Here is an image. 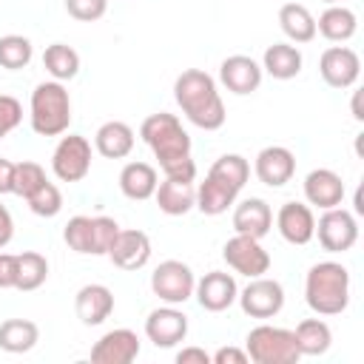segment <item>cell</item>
I'll use <instances>...</instances> for the list:
<instances>
[{"label": "cell", "instance_id": "obj_3", "mask_svg": "<svg viewBox=\"0 0 364 364\" xmlns=\"http://www.w3.org/2000/svg\"><path fill=\"white\" fill-rule=\"evenodd\" d=\"M304 301L316 316H338L350 304V270L341 262H316L304 276Z\"/></svg>", "mask_w": 364, "mask_h": 364}, {"label": "cell", "instance_id": "obj_45", "mask_svg": "<svg viewBox=\"0 0 364 364\" xmlns=\"http://www.w3.org/2000/svg\"><path fill=\"white\" fill-rule=\"evenodd\" d=\"M353 117H355L358 122L364 119V111H361V91H355V94H353Z\"/></svg>", "mask_w": 364, "mask_h": 364}, {"label": "cell", "instance_id": "obj_37", "mask_svg": "<svg viewBox=\"0 0 364 364\" xmlns=\"http://www.w3.org/2000/svg\"><path fill=\"white\" fill-rule=\"evenodd\" d=\"M26 202H28V208H31V213H37V216H43V219H51V216H57L60 210H63V193H60V188L54 185V182H43L31 196H26Z\"/></svg>", "mask_w": 364, "mask_h": 364}, {"label": "cell", "instance_id": "obj_15", "mask_svg": "<svg viewBox=\"0 0 364 364\" xmlns=\"http://www.w3.org/2000/svg\"><path fill=\"white\" fill-rule=\"evenodd\" d=\"M193 296H196V301H199L202 310H208V313H222V310H228V307L236 301L239 287H236L233 273L210 270V273H205L202 279H196Z\"/></svg>", "mask_w": 364, "mask_h": 364}, {"label": "cell", "instance_id": "obj_39", "mask_svg": "<svg viewBox=\"0 0 364 364\" xmlns=\"http://www.w3.org/2000/svg\"><path fill=\"white\" fill-rule=\"evenodd\" d=\"M23 122V105L11 94H0V139Z\"/></svg>", "mask_w": 364, "mask_h": 364}, {"label": "cell", "instance_id": "obj_5", "mask_svg": "<svg viewBox=\"0 0 364 364\" xmlns=\"http://www.w3.org/2000/svg\"><path fill=\"white\" fill-rule=\"evenodd\" d=\"M117 233H119V225L111 216H71L65 222L63 239H65V245L74 253H82V256H108Z\"/></svg>", "mask_w": 364, "mask_h": 364}, {"label": "cell", "instance_id": "obj_10", "mask_svg": "<svg viewBox=\"0 0 364 364\" xmlns=\"http://www.w3.org/2000/svg\"><path fill=\"white\" fill-rule=\"evenodd\" d=\"M236 301H239L242 313L250 318H273L284 307V287L276 279L256 276V279H250V284L245 290H239Z\"/></svg>", "mask_w": 364, "mask_h": 364}, {"label": "cell", "instance_id": "obj_41", "mask_svg": "<svg viewBox=\"0 0 364 364\" xmlns=\"http://www.w3.org/2000/svg\"><path fill=\"white\" fill-rule=\"evenodd\" d=\"M213 364H247V353L239 350V347H219L213 355H210Z\"/></svg>", "mask_w": 364, "mask_h": 364}, {"label": "cell", "instance_id": "obj_28", "mask_svg": "<svg viewBox=\"0 0 364 364\" xmlns=\"http://www.w3.org/2000/svg\"><path fill=\"white\" fill-rule=\"evenodd\" d=\"M236 196H239V191L233 185H228V182H222V179L208 173L205 182L196 188V208L205 216H219V213H225L228 208L236 205Z\"/></svg>", "mask_w": 364, "mask_h": 364}, {"label": "cell", "instance_id": "obj_6", "mask_svg": "<svg viewBox=\"0 0 364 364\" xmlns=\"http://www.w3.org/2000/svg\"><path fill=\"white\" fill-rule=\"evenodd\" d=\"M245 353L253 364H296L301 358L293 330L273 324L253 327L245 338Z\"/></svg>", "mask_w": 364, "mask_h": 364}, {"label": "cell", "instance_id": "obj_20", "mask_svg": "<svg viewBox=\"0 0 364 364\" xmlns=\"http://www.w3.org/2000/svg\"><path fill=\"white\" fill-rule=\"evenodd\" d=\"M304 199L313 208H338L344 202V182L330 168H316L304 176Z\"/></svg>", "mask_w": 364, "mask_h": 364}, {"label": "cell", "instance_id": "obj_27", "mask_svg": "<svg viewBox=\"0 0 364 364\" xmlns=\"http://www.w3.org/2000/svg\"><path fill=\"white\" fill-rule=\"evenodd\" d=\"M301 51L293 43H273L264 48L262 71H267L273 80H293L301 71Z\"/></svg>", "mask_w": 364, "mask_h": 364}, {"label": "cell", "instance_id": "obj_16", "mask_svg": "<svg viewBox=\"0 0 364 364\" xmlns=\"http://www.w3.org/2000/svg\"><path fill=\"white\" fill-rule=\"evenodd\" d=\"M253 171H256V179L267 188H282L293 179L296 173V156L290 148L284 145H267L256 154V162H253Z\"/></svg>", "mask_w": 364, "mask_h": 364}, {"label": "cell", "instance_id": "obj_2", "mask_svg": "<svg viewBox=\"0 0 364 364\" xmlns=\"http://www.w3.org/2000/svg\"><path fill=\"white\" fill-rule=\"evenodd\" d=\"M173 100L188 117V122L202 131H219L228 119L216 80L202 68H185L173 80Z\"/></svg>", "mask_w": 364, "mask_h": 364}, {"label": "cell", "instance_id": "obj_9", "mask_svg": "<svg viewBox=\"0 0 364 364\" xmlns=\"http://www.w3.org/2000/svg\"><path fill=\"white\" fill-rule=\"evenodd\" d=\"M318 236V245L327 250V253H344L350 250L355 242H358V222H355V213H350L347 208H327L318 222H316V233Z\"/></svg>", "mask_w": 364, "mask_h": 364}, {"label": "cell", "instance_id": "obj_18", "mask_svg": "<svg viewBox=\"0 0 364 364\" xmlns=\"http://www.w3.org/2000/svg\"><path fill=\"white\" fill-rule=\"evenodd\" d=\"M136 355H139V338L128 327L108 330L91 347V361L94 364H131Z\"/></svg>", "mask_w": 364, "mask_h": 364}, {"label": "cell", "instance_id": "obj_8", "mask_svg": "<svg viewBox=\"0 0 364 364\" xmlns=\"http://www.w3.org/2000/svg\"><path fill=\"white\" fill-rule=\"evenodd\" d=\"M51 171L60 182H80L91 171V142L82 134H68L51 154Z\"/></svg>", "mask_w": 364, "mask_h": 364}, {"label": "cell", "instance_id": "obj_21", "mask_svg": "<svg viewBox=\"0 0 364 364\" xmlns=\"http://www.w3.org/2000/svg\"><path fill=\"white\" fill-rule=\"evenodd\" d=\"M74 310L85 327H97L114 313V293L105 284H82L74 296Z\"/></svg>", "mask_w": 364, "mask_h": 364}, {"label": "cell", "instance_id": "obj_34", "mask_svg": "<svg viewBox=\"0 0 364 364\" xmlns=\"http://www.w3.org/2000/svg\"><path fill=\"white\" fill-rule=\"evenodd\" d=\"M208 173L216 176V179H222V182H228V185H233L236 191H242L245 182L250 179V162H247L242 154H222V156L210 165Z\"/></svg>", "mask_w": 364, "mask_h": 364}, {"label": "cell", "instance_id": "obj_4", "mask_svg": "<svg viewBox=\"0 0 364 364\" xmlns=\"http://www.w3.org/2000/svg\"><path fill=\"white\" fill-rule=\"evenodd\" d=\"M28 122L31 131L40 136H60L71 125V97L68 88L57 80H46L34 85L28 102Z\"/></svg>", "mask_w": 364, "mask_h": 364}, {"label": "cell", "instance_id": "obj_19", "mask_svg": "<svg viewBox=\"0 0 364 364\" xmlns=\"http://www.w3.org/2000/svg\"><path fill=\"white\" fill-rule=\"evenodd\" d=\"M276 230L290 245H307L316 233L313 208L304 202H284L276 213Z\"/></svg>", "mask_w": 364, "mask_h": 364}, {"label": "cell", "instance_id": "obj_40", "mask_svg": "<svg viewBox=\"0 0 364 364\" xmlns=\"http://www.w3.org/2000/svg\"><path fill=\"white\" fill-rule=\"evenodd\" d=\"M17 287V256L0 253V290Z\"/></svg>", "mask_w": 364, "mask_h": 364}, {"label": "cell", "instance_id": "obj_31", "mask_svg": "<svg viewBox=\"0 0 364 364\" xmlns=\"http://www.w3.org/2000/svg\"><path fill=\"white\" fill-rule=\"evenodd\" d=\"M293 336H296V347H299L301 355H324L330 350V344H333V330L321 318L299 321Z\"/></svg>", "mask_w": 364, "mask_h": 364}, {"label": "cell", "instance_id": "obj_32", "mask_svg": "<svg viewBox=\"0 0 364 364\" xmlns=\"http://www.w3.org/2000/svg\"><path fill=\"white\" fill-rule=\"evenodd\" d=\"M43 68L51 74V80L65 82L80 74V54L65 43H51L43 51Z\"/></svg>", "mask_w": 364, "mask_h": 364}, {"label": "cell", "instance_id": "obj_1", "mask_svg": "<svg viewBox=\"0 0 364 364\" xmlns=\"http://www.w3.org/2000/svg\"><path fill=\"white\" fill-rule=\"evenodd\" d=\"M139 136L154 151L165 176H173V179H193L196 176V162L191 156V136L182 128L176 114L159 111V114L145 117L139 125Z\"/></svg>", "mask_w": 364, "mask_h": 364}, {"label": "cell", "instance_id": "obj_12", "mask_svg": "<svg viewBox=\"0 0 364 364\" xmlns=\"http://www.w3.org/2000/svg\"><path fill=\"white\" fill-rule=\"evenodd\" d=\"M318 74L330 88H353L361 74V60L350 46H330L318 57Z\"/></svg>", "mask_w": 364, "mask_h": 364}, {"label": "cell", "instance_id": "obj_25", "mask_svg": "<svg viewBox=\"0 0 364 364\" xmlns=\"http://www.w3.org/2000/svg\"><path fill=\"white\" fill-rule=\"evenodd\" d=\"M156 185H159V173L148 162H128L119 171V191H122V196H128L134 202L151 199Z\"/></svg>", "mask_w": 364, "mask_h": 364}, {"label": "cell", "instance_id": "obj_46", "mask_svg": "<svg viewBox=\"0 0 364 364\" xmlns=\"http://www.w3.org/2000/svg\"><path fill=\"white\" fill-rule=\"evenodd\" d=\"M321 3H327V6H333V3H338V0H321Z\"/></svg>", "mask_w": 364, "mask_h": 364}, {"label": "cell", "instance_id": "obj_22", "mask_svg": "<svg viewBox=\"0 0 364 364\" xmlns=\"http://www.w3.org/2000/svg\"><path fill=\"white\" fill-rule=\"evenodd\" d=\"M156 208L168 216H185L191 208H196V185L193 179H173L165 176L154 191Z\"/></svg>", "mask_w": 364, "mask_h": 364}, {"label": "cell", "instance_id": "obj_42", "mask_svg": "<svg viewBox=\"0 0 364 364\" xmlns=\"http://www.w3.org/2000/svg\"><path fill=\"white\" fill-rule=\"evenodd\" d=\"M176 364H210V355L202 347H182L176 353Z\"/></svg>", "mask_w": 364, "mask_h": 364}, {"label": "cell", "instance_id": "obj_23", "mask_svg": "<svg viewBox=\"0 0 364 364\" xmlns=\"http://www.w3.org/2000/svg\"><path fill=\"white\" fill-rule=\"evenodd\" d=\"M270 228H273V210L264 199L250 196V199H242L233 208V230L236 233L262 239V236L270 233Z\"/></svg>", "mask_w": 364, "mask_h": 364}, {"label": "cell", "instance_id": "obj_35", "mask_svg": "<svg viewBox=\"0 0 364 364\" xmlns=\"http://www.w3.org/2000/svg\"><path fill=\"white\" fill-rule=\"evenodd\" d=\"M34 57V48H31V40L23 37V34H6L0 37V65L9 68V71H20L31 63Z\"/></svg>", "mask_w": 364, "mask_h": 364}, {"label": "cell", "instance_id": "obj_43", "mask_svg": "<svg viewBox=\"0 0 364 364\" xmlns=\"http://www.w3.org/2000/svg\"><path fill=\"white\" fill-rule=\"evenodd\" d=\"M11 236H14V219H11L9 208H6V205H0V250L11 242Z\"/></svg>", "mask_w": 364, "mask_h": 364}, {"label": "cell", "instance_id": "obj_11", "mask_svg": "<svg viewBox=\"0 0 364 364\" xmlns=\"http://www.w3.org/2000/svg\"><path fill=\"white\" fill-rule=\"evenodd\" d=\"M222 259L228 262V267H230L233 273H242V276H247V279L264 276V273L270 270V253L262 247V239L242 236V233H236L233 239L225 242Z\"/></svg>", "mask_w": 364, "mask_h": 364}, {"label": "cell", "instance_id": "obj_17", "mask_svg": "<svg viewBox=\"0 0 364 364\" xmlns=\"http://www.w3.org/2000/svg\"><path fill=\"white\" fill-rule=\"evenodd\" d=\"M108 259L114 262V267L119 270H139L151 262V239L145 230L139 228H128L117 233L111 250H108Z\"/></svg>", "mask_w": 364, "mask_h": 364}, {"label": "cell", "instance_id": "obj_30", "mask_svg": "<svg viewBox=\"0 0 364 364\" xmlns=\"http://www.w3.org/2000/svg\"><path fill=\"white\" fill-rule=\"evenodd\" d=\"M40 341V327L28 318H6L0 324V350L6 353H28Z\"/></svg>", "mask_w": 364, "mask_h": 364}, {"label": "cell", "instance_id": "obj_36", "mask_svg": "<svg viewBox=\"0 0 364 364\" xmlns=\"http://www.w3.org/2000/svg\"><path fill=\"white\" fill-rule=\"evenodd\" d=\"M46 182V171H43V165H37V162H28V159H23V162H14V173H11V193H17V196H31L40 185Z\"/></svg>", "mask_w": 364, "mask_h": 364}, {"label": "cell", "instance_id": "obj_26", "mask_svg": "<svg viewBox=\"0 0 364 364\" xmlns=\"http://www.w3.org/2000/svg\"><path fill=\"white\" fill-rule=\"evenodd\" d=\"M355 28H358L355 11L347 6H338V3L327 6L316 20V34H321L330 43H347L355 34Z\"/></svg>", "mask_w": 364, "mask_h": 364}, {"label": "cell", "instance_id": "obj_24", "mask_svg": "<svg viewBox=\"0 0 364 364\" xmlns=\"http://www.w3.org/2000/svg\"><path fill=\"white\" fill-rule=\"evenodd\" d=\"M134 128L122 119H111V122H102L94 134V148L100 156L105 159H125L131 151H134Z\"/></svg>", "mask_w": 364, "mask_h": 364}, {"label": "cell", "instance_id": "obj_44", "mask_svg": "<svg viewBox=\"0 0 364 364\" xmlns=\"http://www.w3.org/2000/svg\"><path fill=\"white\" fill-rule=\"evenodd\" d=\"M11 173H14V162L0 156V196L11 193Z\"/></svg>", "mask_w": 364, "mask_h": 364}, {"label": "cell", "instance_id": "obj_7", "mask_svg": "<svg viewBox=\"0 0 364 364\" xmlns=\"http://www.w3.org/2000/svg\"><path fill=\"white\" fill-rule=\"evenodd\" d=\"M193 287H196V276L191 264L179 259H165L151 273V290L165 304H185L193 296Z\"/></svg>", "mask_w": 364, "mask_h": 364}, {"label": "cell", "instance_id": "obj_13", "mask_svg": "<svg viewBox=\"0 0 364 364\" xmlns=\"http://www.w3.org/2000/svg\"><path fill=\"white\" fill-rule=\"evenodd\" d=\"M145 336L148 341H154V347H162V350L176 347L188 336V316L176 310V304L156 307L145 318Z\"/></svg>", "mask_w": 364, "mask_h": 364}, {"label": "cell", "instance_id": "obj_14", "mask_svg": "<svg viewBox=\"0 0 364 364\" xmlns=\"http://www.w3.org/2000/svg\"><path fill=\"white\" fill-rule=\"evenodd\" d=\"M262 77H264L262 65L247 54H230L219 65V82L230 94H239V97H247V94L259 91Z\"/></svg>", "mask_w": 364, "mask_h": 364}, {"label": "cell", "instance_id": "obj_33", "mask_svg": "<svg viewBox=\"0 0 364 364\" xmlns=\"http://www.w3.org/2000/svg\"><path fill=\"white\" fill-rule=\"evenodd\" d=\"M48 279V259L37 250H26L17 256V287L23 293H31L37 287H43Z\"/></svg>", "mask_w": 364, "mask_h": 364}, {"label": "cell", "instance_id": "obj_38", "mask_svg": "<svg viewBox=\"0 0 364 364\" xmlns=\"http://www.w3.org/2000/svg\"><path fill=\"white\" fill-rule=\"evenodd\" d=\"M65 11L80 23H94L105 17L108 0H65Z\"/></svg>", "mask_w": 364, "mask_h": 364}, {"label": "cell", "instance_id": "obj_29", "mask_svg": "<svg viewBox=\"0 0 364 364\" xmlns=\"http://www.w3.org/2000/svg\"><path fill=\"white\" fill-rule=\"evenodd\" d=\"M279 26L290 43H310L316 37V17L301 3H284L279 9Z\"/></svg>", "mask_w": 364, "mask_h": 364}]
</instances>
